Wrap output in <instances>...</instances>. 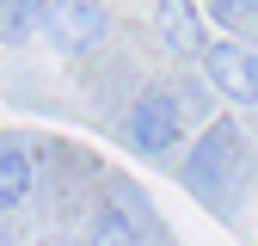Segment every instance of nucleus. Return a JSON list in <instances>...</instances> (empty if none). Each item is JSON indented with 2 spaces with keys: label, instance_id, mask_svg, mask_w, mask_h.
<instances>
[{
  "label": "nucleus",
  "instance_id": "nucleus-9",
  "mask_svg": "<svg viewBox=\"0 0 258 246\" xmlns=\"http://www.w3.org/2000/svg\"><path fill=\"white\" fill-rule=\"evenodd\" d=\"M246 7H252V13H258V0H246Z\"/></svg>",
  "mask_w": 258,
  "mask_h": 246
},
{
  "label": "nucleus",
  "instance_id": "nucleus-8",
  "mask_svg": "<svg viewBox=\"0 0 258 246\" xmlns=\"http://www.w3.org/2000/svg\"><path fill=\"white\" fill-rule=\"evenodd\" d=\"M92 246H136L129 215L123 209H99V215H92Z\"/></svg>",
  "mask_w": 258,
  "mask_h": 246
},
{
  "label": "nucleus",
  "instance_id": "nucleus-7",
  "mask_svg": "<svg viewBox=\"0 0 258 246\" xmlns=\"http://www.w3.org/2000/svg\"><path fill=\"white\" fill-rule=\"evenodd\" d=\"M43 13H49V0H0V37L25 43L31 31L43 25Z\"/></svg>",
  "mask_w": 258,
  "mask_h": 246
},
{
  "label": "nucleus",
  "instance_id": "nucleus-5",
  "mask_svg": "<svg viewBox=\"0 0 258 246\" xmlns=\"http://www.w3.org/2000/svg\"><path fill=\"white\" fill-rule=\"evenodd\" d=\"M154 25H160V37H166L172 55H203V49H209L203 13L190 7V0H160V7H154Z\"/></svg>",
  "mask_w": 258,
  "mask_h": 246
},
{
  "label": "nucleus",
  "instance_id": "nucleus-1",
  "mask_svg": "<svg viewBox=\"0 0 258 246\" xmlns=\"http://www.w3.org/2000/svg\"><path fill=\"white\" fill-rule=\"evenodd\" d=\"M240 172H246V142H240V123H228V117H215L209 130L197 136V148H190V160H184V184L197 197H221V184H240Z\"/></svg>",
  "mask_w": 258,
  "mask_h": 246
},
{
  "label": "nucleus",
  "instance_id": "nucleus-3",
  "mask_svg": "<svg viewBox=\"0 0 258 246\" xmlns=\"http://www.w3.org/2000/svg\"><path fill=\"white\" fill-rule=\"evenodd\" d=\"M123 136H129V148L136 154H172L178 148V136H184V105L172 99L166 86H154V92H142L136 105H129V117H123Z\"/></svg>",
  "mask_w": 258,
  "mask_h": 246
},
{
  "label": "nucleus",
  "instance_id": "nucleus-4",
  "mask_svg": "<svg viewBox=\"0 0 258 246\" xmlns=\"http://www.w3.org/2000/svg\"><path fill=\"white\" fill-rule=\"evenodd\" d=\"M203 74L209 86L221 92V99H234V105H258V49L234 43V37H221L203 49Z\"/></svg>",
  "mask_w": 258,
  "mask_h": 246
},
{
  "label": "nucleus",
  "instance_id": "nucleus-6",
  "mask_svg": "<svg viewBox=\"0 0 258 246\" xmlns=\"http://www.w3.org/2000/svg\"><path fill=\"white\" fill-rule=\"evenodd\" d=\"M37 184V166H31V148L0 142V209H19Z\"/></svg>",
  "mask_w": 258,
  "mask_h": 246
},
{
  "label": "nucleus",
  "instance_id": "nucleus-2",
  "mask_svg": "<svg viewBox=\"0 0 258 246\" xmlns=\"http://www.w3.org/2000/svg\"><path fill=\"white\" fill-rule=\"evenodd\" d=\"M43 37H49L55 55L80 61V55H92V49L111 37V13L99 7V0H49V13H43Z\"/></svg>",
  "mask_w": 258,
  "mask_h": 246
}]
</instances>
